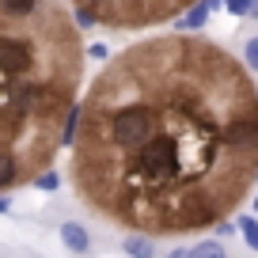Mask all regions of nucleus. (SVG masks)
I'll list each match as a JSON object with an SVG mask.
<instances>
[{
  "mask_svg": "<svg viewBox=\"0 0 258 258\" xmlns=\"http://www.w3.org/2000/svg\"><path fill=\"white\" fill-rule=\"evenodd\" d=\"M209 16H213L209 0H198V4H190V8L175 19V23H178V31H198V27H205V19H209Z\"/></svg>",
  "mask_w": 258,
  "mask_h": 258,
  "instance_id": "5",
  "label": "nucleus"
},
{
  "mask_svg": "<svg viewBox=\"0 0 258 258\" xmlns=\"http://www.w3.org/2000/svg\"><path fill=\"white\" fill-rule=\"evenodd\" d=\"M186 42L133 46L80 106L76 190L110 220L160 232L198 228L228 213L205 182V175L220 178L209 167L224 160L258 178V91L220 46L194 38L186 49Z\"/></svg>",
  "mask_w": 258,
  "mask_h": 258,
  "instance_id": "1",
  "label": "nucleus"
},
{
  "mask_svg": "<svg viewBox=\"0 0 258 258\" xmlns=\"http://www.w3.org/2000/svg\"><path fill=\"white\" fill-rule=\"evenodd\" d=\"M80 73L84 46L61 0H0V194L49 171Z\"/></svg>",
  "mask_w": 258,
  "mask_h": 258,
  "instance_id": "2",
  "label": "nucleus"
},
{
  "mask_svg": "<svg viewBox=\"0 0 258 258\" xmlns=\"http://www.w3.org/2000/svg\"><path fill=\"white\" fill-rule=\"evenodd\" d=\"M254 213H258V194H254Z\"/></svg>",
  "mask_w": 258,
  "mask_h": 258,
  "instance_id": "17",
  "label": "nucleus"
},
{
  "mask_svg": "<svg viewBox=\"0 0 258 258\" xmlns=\"http://www.w3.org/2000/svg\"><path fill=\"white\" fill-rule=\"evenodd\" d=\"M57 232H61V243L73 250V254H91V232H88L84 224H76V220H64Z\"/></svg>",
  "mask_w": 258,
  "mask_h": 258,
  "instance_id": "4",
  "label": "nucleus"
},
{
  "mask_svg": "<svg viewBox=\"0 0 258 258\" xmlns=\"http://www.w3.org/2000/svg\"><path fill=\"white\" fill-rule=\"evenodd\" d=\"M167 258H190V247H175V250H171Z\"/></svg>",
  "mask_w": 258,
  "mask_h": 258,
  "instance_id": "13",
  "label": "nucleus"
},
{
  "mask_svg": "<svg viewBox=\"0 0 258 258\" xmlns=\"http://www.w3.org/2000/svg\"><path fill=\"white\" fill-rule=\"evenodd\" d=\"M239 232H243V239H247V247L258 250V213H254V217L243 213V217H239Z\"/></svg>",
  "mask_w": 258,
  "mask_h": 258,
  "instance_id": "8",
  "label": "nucleus"
},
{
  "mask_svg": "<svg viewBox=\"0 0 258 258\" xmlns=\"http://www.w3.org/2000/svg\"><path fill=\"white\" fill-rule=\"evenodd\" d=\"M12 205H8V198H4V194H0V217H4V213H8Z\"/></svg>",
  "mask_w": 258,
  "mask_h": 258,
  "instance_id": "14",
  "label": "nucleus"
},
{
  "mask_svg": "<svg viewBox=\"0 0 258 258\" xmlns=\"http://www.w3.org/2000/svg\"><path fill=\"white\" fill-rule=\"evenodd\" d=\"M121 250H125L129 258H156V243L148 239V235H125V239H121Z\"/></svg>",
  "mask_w": 258,
  "mask_h": 258,
  "instance_id": "6",
  "label": "nucleus"
},
{
  "mask_svg": "<svg viewBox=\"0 0 258 258\" xmlns=\"http://www.w3.org/2000/svg\"><path fill=\"white\" fill-rule=\"evenodd\" d=\"M224 8H228V16H235V19H250L254 0H224Z\"/></svg>",
  "mask_w": 258,
  "mask_h": 258,
  "instance_id": "9",
  "label": "nucleus"
},
{
  "mask_svg": "<svg viewBox=\"0 0 258 258\" xmlns=\"http://www.w3.org/2000/svg\"><path fill=\"white\" fill-rule=\"evenodd\" d=\"M34 186H38V190H46V194H53L57 186H61V175H57V171H42V175L34 178Z\"/></svg>",
  "mask_w": 258,
  "mask_h": 258,
  "instance_id": "11",
  "label": "nucleus"
},
{
  "mask_svg": "<svg viewBox=\"0 0 258 258\" xmlns=\"http://www.w3.org/2000/svg\"><path fill=\"white\" fill-rule=\"evenodd\" d=\"M250 19H258V0H254V12H250Z\"/></svg>",
  "mask_w": 258,
  "mask_h": 258,
  "instance_id": "16",
  "label": "nucleus"
},
{
  "mask_svg": "<svg viewBox=\"0 0 258 258\" xmlns=\"http://www.w3.org/2000/svg\"><path fill=\"white\" fill-rule=\"evenodd\" d=\"M88 53L95 57V61H106V57H110V46H103V42H95V46H88Z\"/></svg>",
  "mask_w": 258,
  "mask_h": 258,
  "instance_id": "12",
  "label": "nucleus"
},
{
  "mask_svg": "<svg viewBox=\"0 0 258 258\" xmlns=\"http://www.w3.org/2000/svg\"><path fill=\"white\" fill-rule=\"evenodd\" d=\"M220 4H224V0H209V8H213V12H217V8H220Z\"/></svg>",
  "mask_w": 258,
  "mask_h": 258,
  "instance_id": "15",
  "label": "nucleus"
},
{
  "mask_svg": "<svg viewBox=\"0 0 258 258\" xmlns=\"http://www.w3.org/2000/svg\"><path fill=\"white\" fill-rule=\"evenodd\" d=\"M190 258H228V247L220 239H202L190 247Z\"/></svg>",
  "mask_w": 258,
  "mask_h": 258,
  "instance_id": "7",
  "label": "nucleus"
},
{
  "mask_svg": "<svg viewBox=\"0 0 258 258\" xmlns=\"http://www.w3.org/2000/svg\"><path fill=\"white\" fill-rule=\"evenodd\" d=\"M243 61H247V69H250V73H258V34L243 42Z\"/></svg>",
  "mask_w": 258,
  "mask_h": 258,
  "instance_id": "10",
  "label": "nucleus"
},
{
  "mask_svg": "<svg viewBox=\"0 0 258 258\" xmlns=\"http://www.w3.org/2000/svg\"><path fill=\"white\" fill-rule=\"evenodd\" d=\"M73 4L99 12V19L110 27H145V23H160L175 12L182 16L198 0H73Z\"/></svg>",
  "mask_w": 258,
  "mask_h": 258,
  "instance_id": "3",
  "label": "nucleus"
}]
</instances>
